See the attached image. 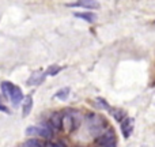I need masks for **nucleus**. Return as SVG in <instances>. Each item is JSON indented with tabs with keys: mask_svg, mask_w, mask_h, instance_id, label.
<instances>
[{
	"mask_svg": "<svg viewBox=\"0 0 155 147\" xmlns=\"http://www.w3.org/2000/svg\"><path fill=\"white\" fill-rule=\"evenodd\" d=\"M37 135L45 138V139H51L52 135H53V132H52V129L49 128V127L44 125V127H37Z\"/></svg>",
	"mask_w": 155,
	"mask_h": 147,
	"instance_id": "1a4fd4ad",
	"label": "nucleus"
},
{
	"mask_svg": "<svg viewBox=\"0 0 155 147\" xmlns=\"http://www.w3.org/2000/svg\"><path fill=\"white\" fill-rule=\"evenodd\" d=\"M110 115H112L117 121H120V123L124 120V119H125V113H124L123 110H120V109H113V110H110Z\"/></svg>",
	"mask_w": 155,
	"mask_h": 147,
	"instance_id": "f8f14e48",
	"label": "nucleus"
},
{
	"mask_svg": "<svg viewBox=\"0 0 155 147\" xmlns=\"http://www.w3.org/2000/svg\"><path fill=\"white\" fill-rule=\"evenodd\" d=\"M75 16L76 18H80L83 19V21L88 22V23H94V22L97 21V14L91 12V11H84V12H75Z\"/></svg>",
	"mask_w": 155,
	"mask_h": 147,
	"instance_id": "39448f33",
	"label": "nucleus"
},
{
	"mask_svg": "<svg viewBox=\"0 0 155 147\" xmlns=\"http://www.w3.org/2000/svg\"><path fill=\"white\" fill-rule=\"evenodd\" d=\"M97 104H98L99 106L102 108V109H106V110H109V108H110V106H109V104H107V102L105 101V99L99 98V97H98V98H97Z\"/></svg>",
	"mask_w": 155,
	"mask_h": 147,
	"instance_id": "2eb2a0df",
	"label": "nucleus"
},
{
	"mask_svg": "<svg viewBox=\"0 0 155 147\" xmlns=\"http://www.w3.org/2000/svg\"><path fill=\"white\" fill-rule=\"evenodd\" d=\"M51 123H52V125H53L54 128L61 129L63 128V123H64V119H63L61 115H59V113H54V115L52 116Z\"/></svg>",
	"mask_w": 155,
	"mask_h": 147,
	"instance_id": "9d476101",
	"label": "nucleus"
},
{
	"mask_svg": "<svg viewBox=\"0 0 155 147\" xmlns=\"http://www.w3.org/2000/svg\"><path fill=\"white\" fill-rule=\"evenodd\" d=\"M97 147H116L114 134H112L110 131L102 134L101 136L97 139Z\"/></svg>",
	"mask_w": 155,
	"mask_h": 147,
	"instance_id": "f257e3e1",
	"label": "nucleus"
},
{
	"mask_svg": "<svg viewBox=\"0 0 155 147\" xmlns=\"http://www.w3.org/2000/svg\"><path fill=\"white\" fill-rule=\"evenodd\" d=\"M25 147H42V145H41L38 140H35V139H30V140H27V142L25 143Z\"/></svg>",
	"mask_w": 155,
	"mask_h": 147,
	"instance_id": "4468645a",
	"label": "nucleus"
},
{
	"mask_svg": "<svg viewBox=\"0 0 155 147\" xmlns=\"http://www.w3.org/2000/svg\"><path fill=\"white\" fill-rule=\"evenodd\" d=\"M45 76H46L45 72H41V71H38V72H35V74L31 75V78L27 80V83H29V85H35V86H37V85H40V83L44 82Z\"/></svg>",
	"mask_w": 155,
	"mask_h": 147,
	"instance_id": "0eeeda50",
	"label": "nucleus"
},
{
	"mask_svg": "<svg viewBox=\"0 0 155 147\" xmlns=\"http://www.w3.org/2000/svg\"><path fill=\"white\" fill-rule=\"evenodd\" d=\"M70 7H84V8H98L99 3L94 2V0H83V2H76V3H68Z\"/></svg>",
	"mask_w": 155,
	"mask_h": 147,
	"instance_id": "20e7f679",
	"label": "nucleus"
},
{
	"mask_svg": "<svg viewBox=\"0 0 155 147\" xmlns=\"http://www.w3.org/2000/svg\"><path fill=\"white\" fill-rule=\"evenodd\" d=\"M0 112H4V113H8V109L4 106V105L0 104Z\"/></svg>",
	"mask_w": 155,
	"mask_h": 147,
	"instance_id": "a211bd4d",
	"label": "nucleus"
},
{
	"mask_svg": "<svg viewBox=\"0 0 155 147\" xmlns=\"http://www.w3.org/2000/svg\"><path fill=\"white\" fill-rule=\"evenodd\" d=\"M70 93H71L70 87H63L54 94V97H56L57 99H60V101H65V99L68 98V95H70Z\"/></svg>",
	"mask_w": 155,
	"mask_h": 147,
	"instance_id": "9b49d317",
	"label": "nucleus"
},
{
	"mask_svg": "<svg viewBox=\"0 0 155 147\" xmlns=\"http://www.w3.org/2000/svg\"><path fill=\"white\" fill-rule=\"evenodd\" d=\"M134 131V120L131 117H125L121 121V132L124 138H129Z\"/></svg>",
	"mask_w": 155,
	"mask_h": 147,
	"instance_id": "f03ea898",
	"label": "nucleus"
},
{
	"mask_svg": "<svg viewBox=\"0 0 155 147\" xmlns=\"http://www.w3.org/2000/svg\"><path fill=\"white\" fill-rule=\"evenodd\" d=\"M63 70V67H59V65H56V64H53V65H51V67L46 70V75H49V76H54V75H57L60 72V71Z\"/></svg>",
	"mask_w": 155,
	"mask_h": 147,
	"instance_id": "ddd939ff",
	"label": "nucleus"
},
{
	"mask_svg": "<svg viewBox=\"0 0 155 147\" xmlns=\"http://www.w3.org/2000/svg\"><path fill=\"white\" fill-rule=\"evenodd\" d=\"M31 109H33V97L27 95L26 98H25L23 106H22V115H23V117H27V116L31 113Z\"/></svg>",
	"mask_w": 155,
	"mask_h": 147,
	"instance_id": "423d86ee",
	"label": "nucleus"
},
{
	"mask_svg": "<svg viewBox=\"0 0 155 147\" xmlns=\"http://www.w3.org/2000/svg\"><path fill=\"white\" fill-rule=\"evenodd\" d=\"M22 99H23V91H22V89L18 87V86H14V90L10 95V101L16 106V105L21 104Z\"/></svg>",
	"mask_w": 155,
	"mask_h": 147,
	"instance_id": "7ed1b4c3",
	"label": "nucleus"
},
{
	"mask_svg": "<svg viewBox=\"0 0 155 147\" xmlns=\"http://www.w3.org/2000/svg\"><path fill=\"white\" fill-rule=\"evenodd\" d=\"M14 86H15L14 83L7 82V80L2 82V85H0V89H2L3 94H4V97H7L8 99H10V95H11V93H12V90H14Z\"/></svg>",
	"mask_w": 155,
	"mask_h": 147,
	"instance_id": "6e6552de",
	"label": "nucleus"
},
{
	"mask_svg": "<svg viewBox=\"0 0 155 147\" xmlns=\"http://www.w3.org/2000/svg\"><path fill=\"white\" fill-rule=\"evenodd\" d=\"M45 147H60L59 145H56V143H53V142H48L45 145Z\"/></svg>",
	"mask_w": 155,
	"mask_h": 147,
	"instance_id": "f3484780",
	"label": "nucleus"
},
{
	"mask_svg": "<svg viewBox=\"0 0 155 147\" xmlns=\"http://www.w3.org/2000/svg\"><path fill=\"white\" fill-rule=\"evenodd\" d=\"M26 135H37V127H29L26 129Z\"/></svg>",
	"mask_w": 155,
	"mask_h": 147,
	"instance_id": "dca6fc26",
	"label": "nucleus"
}]
</instances>
